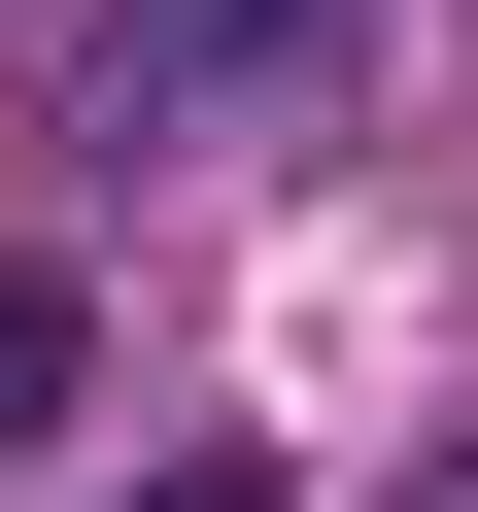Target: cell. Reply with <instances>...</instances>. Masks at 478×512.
<instances>
[{
    "label": "cell",
    "mask_w": 478,
    "mask_h": 512,
    "mask_svg": "<svg viewBox=\"0 0 478 512\" xmlns=\"http://www.w3.org/2000/svg\"><path fill=\"white\" fill-rule=\"evenodd\" d=\"M308 35H342V0H171V35H137V103H274Z\"/></svg>",
    "instance_id": "1"
},
{
    "label": "cell",
    "mask_w": 478,
    "mask_h": 512,
    "mask_svg": "<svg viewBox=\"0 0 478 512\" xmlns=\"http://www.w3.org/2000/svg\"><path fill=\"white\" fill-rule=\"evenodd\" d=\"M69 376H103V308H69V274H0V444H69Z\"/></svg>",
    "instance_id": "2"
},
{
    "label": "cell",
    "mask_w": 478,
    "mask_h": 512,
    "mask_svg": "<svg viewBox=\"0 0 478 512\" xmlns=\"http://www.w3.org/2000/svg\"><path fill=\"white\" fill-rule=\"evenodd\" d=\"M137 512H274V444H137Z\"/></svg>",
    "instance_id": "3"
}]
</instances>
